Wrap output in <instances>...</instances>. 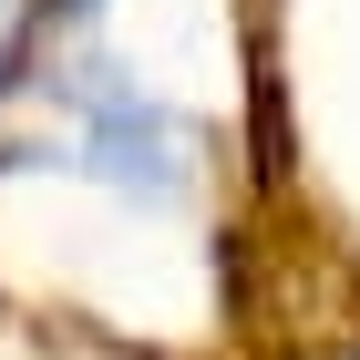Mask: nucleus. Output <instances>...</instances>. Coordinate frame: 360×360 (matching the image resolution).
<instances>
[{
	"instance_id": "nucleus-1",
	"label": "nucleus",
	"mask_w": 360,
	"mask_h": 360,
	"mask_svg": "<svg viewBox=\"0 0 360 360\" xmlns=\"http://www.w3.org/2000/svg\"><path fill=\"white\" fill-rule=\"evenodd\" d=\"M72 113H83V165L93 175H124V186H165L175 175V124L155 103H134L113 83H83Z\"/></svg>"
}]
</instances>
